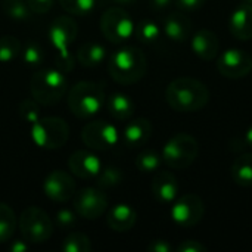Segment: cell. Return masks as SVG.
Returning a JSON list of instances; mask_svg holds the SVG:
<instances>
[{"instance_id":"obj_1","label":"cell","mask_w":252,"mask_h":252,"mask_svg":"<svg viewBox=\"0 0 252 252\" xmlns=\"http://www.w3.org/2000/svg\"><path fill=\"white\" fill-rule=\"evenodd\" d=\"M208 87L193 77L174 78L165 90L167 103L177 112H198L210 102Z\"/></svg>"},{"instance_id":"obj_2","label":"cell","mask_w":252,"mask_h":252,"mask_svg":"<svg viewBox=\"0 0 252 252\" xmlns=\"http://www.w3.org/2000/svg\"><path fill=\"white\" fill-rule=\"evenodd\" d=\"M148 71L145 53L134 46H126L115 50L108 59V72L115 83L134 84L140 81Z\"/></svg>"},{"instance_id":"obj_3","label":"cell","mask_w":252,"mask_h":252,"mask_svg":"<svg viewBox=\"0 0 252 252\" xmlns=\"http://www.w3.org/2000/svg\"><path fill=\"white\" fill-rule=\"evenodd\" d=\"M77 34L78 25L75 19L68 15L56 16L47 30V37L56 50V65L65 74L74 69V58L69 52V44L74 43Z\"/></svg>"},{"instance_id":"obj_4","label":"cell","mask_w":252,"mask_h":252,"mask_svg":"<svg viewBox=\"0 0 252 252\" xmlns=\"http://www.w3.org/2000/svg\"><path fill=\"white\" fill-rule=\"evenodd\" d=\"M31 96L38 105H56L68 90V80L65 72L59 68H44L37 71L30 81Z\"/></svg>"},{"instance_id":"obj_5","label":"cell","mask_w":252,"mask_h":252,"mask_svg":"<svg viewBox=\"0 0 252 252\" xmlns=\"http://www.w3.org/2000/svg\"><path fill=\"white\" fill-rule=\"evenodd\" d=\"M106 103L102 86L93 81H78L68 93V108L78 118H90Z\"/></svg>"},{"instance_id":"obj_6","label":"cell","mask_w":252,"mask_h":252,"mask_svg":"<svg viewBox=\"0 0 252 252\" xmlns=\"http://www.w3.org/2000/svg\"><path fill=\"white\" fill-rule=\"evenodd\" d=\"M199 155V143L189 133H177L167 140L161 151L162 162L174 170L190 167Z\"/></svg>"},{"instance_id":"obj_7","label":"cell","mask_w":252,"mask_h":252,"mask_svg":"<svg viewBox=\"0 0 252 252\" xmlns=\"http://www.w3.org/2000/svg\"><path fill=\"white\" fill-rule=\"evenodd\" d=\"M30 134L35 146L41 149H59L69 137V127L59 117H44L31 124Z\"/></svg>"},{"instance_id":"obj_8","label":"cell","mask_w":252,"mask_h":252,"mask_svg":"<svg viewBox=\"0 0 252 252\" xmlns=\"http://www.w3.org/2000/svg\"><path fill=\"white\" fill-rule=\"evenodd\" d=\"M18 226L28 244H43L53 235V223L49 214L38 207H27L19 216Z\"/></svg>"},{"instance_id":"obj_9","label":"cell","mask_w":252,"mask_h":252,"mask_svg":"<svg viewBox=\"0 0 252 252\" xmlns=\"http://www.w3.org/2000/svg\"><path fill=\"white\" fill-rule=\"evenodd\" d=\"M134 27L136 25L128 12L120 6L106 9L100 16L102 35L114 44L124 43L131 35H134Z\"/></svg>"},{"instance_id":"obj_10","label":"cell","mask_w":252,"mask_h":252,"mask_svg":"<svg viewBox=\"0 0 252 252\" xmlns=\"http://www.w3.org/2000/svg\"><path fill=\"white\" fill-rule=\"evenodd\" d=\"M81 140L90 149L108 151L118 143L120 134H118V128L114 124L106 123L103 120H96L87 123L83 127Z\"/></svg>"},{"instance_id":"obj_11","label":"cell","mask_w":252,"mask_h":252,"mask_svg":"<svg viewBox=\"0 0 252 252\" xmlns=\"http://www.w3.org/2000/svg\"><path fill=\"white\" fill-rule=\"evenodd\" d=\"M204 202L195 193H186L180 198L177 196L170 210L171 220L180 227H193L199 224L204 219Z\"/></svg>"},{"instance_id":"obj_12","label":"cell","mask_w":252,"mask_h":252,"mask_svg":"<svg viewBox=\"0 0 252 252\" xmlns=\"http://www.w3.org/2000/svg\"><path fill=\"white\" fill-rule=\"evenodd\" d=\"M74 210L86 220H96L106 213L108 198L96 188H83L74 195Z\"/></svg>"},{"instance_id":"obj_13","label":"cell","mask_w":252,"mask_h":252,"mask_svg":"<svg viewBox=\"0 0 252 252\" xmlns=\"http://www.w3.org/2000/svg\"><path fill=\"white\" fill-rule=\"evenodd\" d=\"M217 69L226 78H244L252 69V58L242 49H227L219 53Z\"/></svg>"},{"instance_id":"obj_14","label":"cell","mask_w":252,"mask_h":252,"mask_svg":"<svg viewBox=\"0 0 252 252\" xmlns=\"http://www.w3.org/2000/svg\"><path fill=\"white\" fill-rule=\"evenodd\" d=\"M44 195L55 202H68L77 192L74 177L62 170L50 171L43 182Z\"/></svg>"},{"instance_id":"obj_15","label":"cell","mask_w":252,"mask_h":252,"mask_svg":"<svg viewBox=\"0 0 252 252\" xmlns=\"http://www.w3.org/2000/svg\"><path fill=\"white\" fill-rule=\"evenodd\" d=\"M68 168L75 177L92 180L100 173L102 161L97 155L89 151H77L68 158Z\"/></svg>"},{"instance_id":"obj_16","label":"cell","mask_w":252,"mask_h":252,"mask_svg":"<svg viewBox=\"0 0 252 252\" xmlns=\"http://www.w3.org/2000/svg\"><path fill=\"white\" fill-rule=\"evenodd\" d=\"M179 182L171 171H158L151 183L154 198L161 204H173L179 196Z\"/></svg>"},{"instance_id":"obj_17","label":"cell","mask_w":252,"mask_h":252,"mask_svg":"<svg viewBox=\"0 0 252 252\" xmlns=\"http://www.w3.org/2000/svg\"><path fill=\"white\" fill-rule=\"evenodd\" d=\"M230 34L242 41L252 38V4L242 1L229 16Z\"/></svg>"},{"instance_id":"obj_18","label":"cell","mask_w":252,"mask_h":252,"mask_svg":"<svg viewBox=\"0 0 252 252\" xmlns=\"http://www.w3.org/2000/svg\"><path fill=\"white\" fill-rule=\"evenodd\" d=\"M162 31L168 40L174 43H185L190 40L193 34V27L186 15H183L182 12H173L168 16H165Z\"/></svg>"},{"instance_id":"obj_19","label":"cell","mask_w":252,"mask_h":252,"mask_svg":"<svg viewBox=\"0 0 252 252\" xmlns=\"http://www.w3.org/2000/svg\"><path fill=\"white\" fill-rule=\"evenodd\" d=\"M190 47L196 56L204 61H213L220 53V41L217 35L207 28L198 30L190 37Z\"/></svg>"},{"instance_id":"obj_20","label":"cell","mask_w":252,"mask_h":252,"mask_svg":"<svg viewBox=\"0 0 252 252\" xmlns=\"http://www.w3.org/2000/svg\"><path fill=\"white\" fill-rule=\"evenodd\" d=\"M137 221V213L133 207L127 204H117L112 207L106 216V224L114 232H128L134 227Z\"/></svg>"},{"instance_id":"obj_21","label":"cell","mask_w":252,"mask_h":252,"mask_svg":"<svg viewBox=\"0 0 252 252\" xmlns=\"http://www.w3.org/2000/svg\"><path fill=\"white\" fill-rule=\"evenodd\" d=\"M152 136V124L148 118H136L130 121L124 131L123 139L128 148H140L148 143Z\"/></svg>"},{"instance_id":"obj_22","label":"cell","mask_w":252,"mask_h":252,"mask_svg":"<svg viewBox=\"0 0 252 252\" xmlns=\"http://www.w3.org/2000/svg\"><path fill=\"white\" fill-rule=\"evenodd\" d=\"M106 109L109 112V115L118 121H126L128 120L133 114H134V102L133 99L121 92L112 93L108 99H106Z\"/></svg>"},{"instance_id":"obj_23","label":"cell","mask_w":252,"mask_h":252,"mask_svg":"<svg viewBox=\"0 0 252 252\" xmlns=\"http://www.w3.org/2000/svg\"><path fill=\"white\" fill-rule=\"evenodd\" d=\"M106 59V49L103 44L96 41L84 43L77 52V62L86 68L99 66Z\"/></svg>"},{"instance_id":"obj_24","label":"cell","mask_w":252,"mask_h":252,"mask_svg":"<svg viewBox=\"0 0 252 252\" xmlns=\"http://www.w3.org/2000/svg\"><path fill=\"white\" fill-rule=\"evenodd\" d=\"M232 179L241 188H252V152L239 155L232 165Z\"/></svg>"},{"instance_id":"obj_25","label":"cell","mask_w":252,"mask_h":252,"mask_svg":"<svg viewBox=\"0 0 252 252\" xmlns=\"http://www.w3.org/2000/svg\"><path fill=\"white\" fill-rule=\"evenodd\" d=\"M161 27L154 19H142L134 27L136 38L143 44H154L161 38Z\"/></svg>"},{"instance_id":"obj_26","label":"cell","mask_w":252,"mask_h":252,"mask_svg":"<svg viewBox=\"0 0 252 252\" xmlns=\"http://www.w3.org/2000/svg\"><path fill=\"white\" fill-rule=\"evenodd\" d=\"M16 224L18 221L13 210L7 204L0 202V244L7 242L13 236Z\"/></svg>"},{"instance_id":"obj_27","label":"cell","mask_w":252,"mask_h":252,"mask_svg":"<svg viewBox=\"0 0 252 252\" xmlns=\"http://www.w3.org/2000/svg\"><path fill=\"white\" fill-rule=\"evenodd\" d=\"M124 180V174L118 167L114 165H108V167H102L100 173L96 176V185L100 189H109V188H115L118 185H121Z\"/></svg>"},{"instance_id":"obj_28","label":"cell","mask_w":252,"mask_h":252,"mask_svg":"<svg viewBox=\"0 0 252 252\" xmlns=\"http://www.w3.org/2000/svg\"><path fill=\"white\" fill-rule=\"evenodd\" d=\"M161 164H162L161 154H158L157 151H152V149L140 152L136 158V167L142 173H155L159 170Z\"/></svg>"},{"instance_id":"obj_29","label":"cell","mask_w":252,"mask_h":252,"mask_svg":"<svg viewBox=\"0 0 252 252\" xmlns=\"http://www.w3.org/2000/svg\"><path fill=\"white\" fill-rule=\"evenodd\" d=\"M1 9L13 21H27L31 15L27 0H1Z\"/></svg>"},{"instance_id":"obj_30","label":"cell","mask_w":252,"mask_h":252,"mask_svg":"<svg viewBox=\"0 0 252 252\" xmlns=\"http://www.w3.org/2000/svg\"><path fill=\"white\" fill-rule=\"evenodd\" d=\"M22 50L21 41L13 35H3L0 37V62L9 63L12 62Z\"/></svg>"},{"instance_id":"obj_31","label":"cell","mask_w":252,"mask_h":252,"mask_svg":"<svg viewBox=\"0 0 252 252\" xmlns=\"http://www.w3.org/2000/svg\"><path fill=\"white\" fill-rule=\"evenodd\" d=\"M92 250V242L87 235L74 232L68 235L62 242L63 252H89Z\"/></svg>"},{"instance_id":"obj_32","label":"cell","mask_w":252,"mask_h":252,"mask_svg":"<svg viewBox=\"0 0 252 252\" xmlns=\"http://www.w3.org/2000/svg\"><path fill=\"white\" fill-rule=\"evenodd\" d=\"M61 7L74 16L89 15L96 4V0H59Z\"/></svg>"},{"instance_id":"obj_33","label":"cell","mask_w":252,"mask_h":252,"mask_svg":"<svg viewBox=\"0 0 252 252\" xmlns=\"http://www.w3.org/2000/svg\"><path fill=\"white\" fill-rule=\"evenodd\" d=\"M22 53V59L25 62V65L28 66H40L44 62V52L43 47L37 43V41H28L24 46V50H21Z\"/></svg>"},{"instance_id":"obj_34","label":"cell","mask_w":252,"mask_h":252,"mask_svg":"<svg viewBox=\"0 0 252 252\" xmlns=\"http://www.w3.org/2000/svg\"><path fill=\"white\" fill-rule=\"evenodd\" d=\"M18 112H19V118L30 126L40 120V106H38V102H35L32 97L24 99L19 103Z\"/></svg>"},{"instance_id":"obj_35","label":"cell","mask_w":252,"mask_h":252,"mask_svg":"<svg viewBox=\"0 0 252 252\" xmlns=\"http://www.w3.org/2000/svg\"><path fill=\"white\" fill-rule=\"evenodd\" d=\"M55 223L59 229L69 230L77 224V213H74L72 210H68V208H62V210L56 211Z\"/></svg>"},{"instance_id":"obj_36","label":"cell","mask_w":252,"mask_h":252,"mask_svg":"<svg viewBox=\"0 0 252 252\" xmlns=\"http://www.w3.org/2000/svg\"><path fill=\"white\" fill-rule=\"evenodd\" d=\"M207 0H174V6L182 12H193L204 7Z\"/></svg>"},{"instance_id":"obj_37","label":"cell","mask_w":252,"mask_h":252,"mask_svg":"<svg viewBox=\"0 0 252 252\" xmlns=\"http://www.w3.org/2000/svg\"><path fill=\"white\" fill-rule=\"evenodd\" d=\"M55 0H27L28 7L31 9V12L37 13V15H44L47 13L52 6H53Z\"/></svg>"},{"instance_id":"obj_38","label":"cell","mask_w":252,"mask_h":252,"mask_svg":"<svg viewBox=\"0 0 252 252\" xmlns=\"http://www.w3.org/2000/svg\"><path fill=\"white\" fill-rule=\"evenodd\" d=\"M208 248L207 245L201 244L199 241H193V239H188L185 242H182L177 247V252H207Z\"/></svg>"},{"instance_id":"obj_39","label":"cell","mask_w":252,"mask_h":252,"mask_svg":"<svg viewBox=\"0 0 252 252\" xmlns=\"http://www.w3.org/2000/svg\"><path fill=\"white\" fill-rule=\"evenodd\" d=\"M148 251L149 252H171L173 247L170 242L164 241V239H155L148 245Z\"/></svg>"},{"instance_id":"obj_40","label":"cell","mask_w":252,"mask_h":252,"mask_svg":"<svg viewBox=\"0 0 252 252\" xmlns=\"http://www.w3.org/2000/svg\"><path fill=\"white\" fill-rule=\"evenodd\" d=\"M171 4H174V0H151V9L157 10V12L165 10Z\"/></svg>"},{"instance_id":"obj_41","label":"cell","mask_w":252,"mask_h":252,"mask_svg":"<svg viewBox=\"0 0 252 252\" xmlns=\"http://www.w3.org/2000/svg\"><path fill=\"white\" fill-rule=\"evenodd\" d=\"M28 242L27 241H13L9 250L12 252H25L28 251Z\"/></svg>"},{"instance_id":"obj_42","label":"cell","mask_w":252,"mask_h":252,"mask_svg":"<svg viewBox=\"0 0 252 252\" xmlns=\"http://www.w3.org/2000/svg\"><path fill=\"white\" fill-rule=\"evenodd\" d=\"M244 142H245V145H247L248 148H251L252 149V126L247 130V133H245V136H244Z\"/></svg>"},{"instance_id":"obj_43","label":"cell","mask_w":252,"mask_h":252,"mask_svg":"<svg viewBox=\"0 0 252 252\" xmlns=\"http://www.w3.org/2000/svg\"><path fill=\"white\" fill-rule=\"evenodd\" d=\"M115 4H120V6H131V4H134L137 0H112Z\"/></svg>"},{"instance_id":"obj_44","label":"cell","mask_w":252,"mask_h":252,"mask_svg":"<svg viewBox=\"0 0 252 252\" xmlns=\"http://www.w3.org/2000/svg\"><path fill=\"white\" fill-rule=\"evenodd\" d=\"M242 1H245V3H250V4H252V0H242Z\"/></svg>"}]
</instances>
